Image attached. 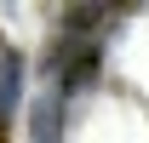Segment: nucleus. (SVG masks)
I'll return each mask as SVG.
<instances>
[{
	"instance_id": "f257e3e1",
	"label": "nucleus",
	"mask_w": 149,
	"mask_h": 143,
	"mask_svg": "<svg viewBox=\"0 0 149 143\" xmlns=\"http://www.w3.org/2000/svg\"><path fill=\"white\" fill-rule=\"evenodd\" d=\"M63 80H57V103L63 97H80L86 86H97V74H103V40H63L52 57Z\"/></svg>"
},
{
	"instance_id": "f03ea898",
	"label": "nucleus",
	"mask_w": 149,
	"mask_h": 143,
	"mask_svg": "<svg viewBox=\"0 0 149 143\" xmlns=\"http://www.w3.org/2000/svg\"><path fill=\"white\" fill-rule=\"evenodd\" d=\"M23 103V52H0V120H12Z\"/></svg>"
},
{
	"instance_id": "7ed1b4c3",
	"label": "nucleus",
	"mask_w": 149,
	"mask_h": 143,
	"mask_svg": "<svg viewBox=\"0 0 149 143\" xmlns=\"http://www.w3.org/2000/svg\"><path fill=\"white\" fill-rule=\"evenodd\" d=\"M109 17H115L109 6H74L69 17H63V29H69V40H74V35H92V40H97V29H103Z\"/></svg>"
},
{
	"instance_id": "20e7f679",
	"label": "nucleus",
	"mask_w": 149,
	"mask_h": 143,
	"mask_svg": "<svg viewBox=\"0 0 149 143\" xmlns=\"http://www.w3.org/2000/svg\"><path fill=\"white\" fill-rule=\"evenodd\" d=\"M35 143H57V97L35 109Z\"/></svg>"
}]
</instances>
